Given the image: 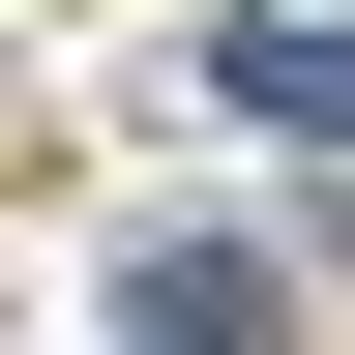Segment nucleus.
Segmentation results:
<instances>
[{"instance_id":"nucleus-1","label":"nucleus","mask_w":355,"mask_h":355,"mask_svg":"<svg viewBox=\"0 0 355 355\" xmlns=\"http://www.w3.org/2000/svg\"><path fill=\"white\" fill-rule=\"evenodd\" d=\"M207 89H237L266 148H355V30H207Z\"/></svg>"},{"instance_id":"nucleus-2","label":"nucleus","mask_w":355,"mask_h":355,"mask_svg":"<svg viewBox=\"0 0 355 355\" xmlns=\"http://www.w3.org/2000/svg\"><path fill=\"white\" fill-rule=\"evenodd\" d=\"M119 326H148V355H266V266H207V237H148V266H119Z\"/></svg>"}]
</instances>
